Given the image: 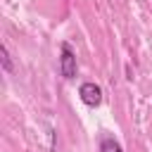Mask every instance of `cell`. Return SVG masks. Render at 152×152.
<instances>
[{
	"label": "cell",
	"instance_id": "obj_1",
	"mask_svg": "<svg viewBox=\"0 0 152 152\" xmlns=\"http://www.w3.org/2000/svg\"><path fill=\"white\" fill-rule=\"evenodd\" d=\"M59 71L64 78H74L76 76V55L69 48V43H62V57H59Z\"/></svg>",
	"mask_w": 152,
	"mask_h": 152
},
{
	"label": "cell",
	"instance_id": "obj_2",
	"mask_svg": "<svg viewBox=\"0 0 152 152\" xmlns=\"http://www.w3.org/2000/svg\"><path fill=\"white\" fill-rule=\"evenodd\" d=\"M78 95H81V100H83L88 107H97V104L102 102V90H100V86H95V83H90V81L78 88Z\"/></svg>",
	"mask_w": 152,
	"mask_h": 152
},
{
	"label": "cell",
	"instance_id": "obj_3",
	"mask_svg": "<svg viewBox=\"0 0 152 152\" xmlns=\"http://www.w3.org/2000/svg\"><path fill=\"white\" fill-rule=\"evenodd\" d=\"M100 152H121V145L114 138H102L100 142Z\"/></svg>",
	"mask_w": 152,
	"mask_h": 152
},
{
	"label": "cell",
	"instance_id": "obj_4",
	"mask_svg": "<svg viewBox=\"0 0 152 152\" xmlns=\"http://www.w3.org/2000/svg\"><path fill=\"white\" fill-rule=\"evenodd\" d=\"M0 62H2V69H5L7 74H12V69H14V66H12V59H10V52H7V48H5V45L0 48Z\"/></svg>",
	"mask_w": 152,
	"mask_h": 152
}]
</instances>
